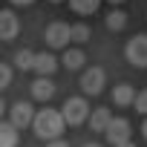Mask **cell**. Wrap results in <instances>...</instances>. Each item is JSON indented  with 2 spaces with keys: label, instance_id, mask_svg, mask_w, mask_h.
Masks as SVG:
<instances>
[{
  "label": "cell",
  "instance_id": "2",
  "mask_svg": "<svg viewBox=\"0 0 147 147\" xmlns=\"http://www.w3.org/2000/svg\"><path fill=\"white\" fill-rule=\"evenodd\" d=\"M61 113H63V118H66V124H69V127H78V124L90 121V115H92V113H90V107H87V101H84V98H78V95H75V98H66Z\"/></svg>",
  "mask_w": 147,
  "mask_h": 147
},
{
  "label": "cell",
  "instance_id": "12",
  "mask_svg": "<svg viewBox=\"0 0 147 147\" xmlns=\"http://www.w3.org/2000/svg\"><path fill=\"white\" fill-rule=\"evenodd\" d=\"M113 124V113L107 110V107H98V110H92V115H90V127L95 130V133H107V127Z\"/></svg>",
  "mask_w": 147,
  "mask_h": 147
},
{
  "label": "cell",
  "instance_id": "21",
  "mask_svg": "<svg viewBox=\"0 0 147 147\" xmlns=\"http://www.w3.org/2000/svg\"><path fill=\"white\" fill-rule=\"evenodd\" d=\"M46 147H69V144H66V141H63V138H52V141H49V144H46Z\"/></svg>",
  "mask_w": 147,
  "mask_h": 147
},
{
  "label": "cell",
  "instance_id": "18",
  "mask_svg": "<svg viewBox=\"0 0 147 147\" xmlns=\"http://www.w3.org/2000/svg\"><path fill=\"white\" fill-rule=\"evenodd\" d=\"M72 40H75V43L90 40V26L87 23H75V26H72Z\"/></svg>",
  "mask_w": 147,
  "mask_h": 147
},
{
  "label": "cell",
  "instance_id": "27",
  "mask_svg": "<svg viewBox=\"0 0 147 147\" xmlns=\"http://www.w3.org/2000/svg\"><path fill=\"white\" fill-rule=\"evenodd\" d=\"M49 3H63V0H49Z\"/></svg>",
  "mask_w": 147,
  "mask_h": 147
},
{
  "label": "cell",
  "instance_id": "5",
  "mask_svg": "<svg viewBox=\"0 0 147 147\" xmlns=\"http://www.w3.org/2000/svg\"><path fill=\"white\" fill-rule=\"evenodd\" d=\"M35 107L29 104V101H18V104H12L9 107V121L18 127V130H23V127H29V124H35Z\"/></svg>",
  "mask_w": 147,
  "mask_h": 147
},
{
  "label": "cell",
  "instance_id": "6",
  "mask_svg": "<svg viewBox=\"0 0 147 147\" xmlns=\"http://www.w3.org/2000/svg\"><path fill=\"white\" fill-rule=\"evenodd\" d=\"M104 81H107L104 69L101 66H90V69H84V75H81V90L87 95H98L104 90Z\"/></svg>",
  "mask_w": 147,
  "mask_h": 147
},
{
  "label": "cell",
  "instance_id": "25",
  "mask_svg": "<svg viewBox=\"0 0 147 147\" xmlns=\"http://www.w3.org/2000/svg\"><path fill=\"white\" fill-rule=\"evenodd\" d=\"M107 3H113V6H118V3H124V0H107Z\"/></svg>",
  "mask_w": 147,
  "mask_h": 147
},
{
  "label": "cell",
  "instance_id": "1",
  "mask_svg": "<svg viewBox=\"0 0 147 147\" xmlns=\"http://www.w3.org/2000/svg\"><path fill=\"white\" fill-rule=\"evenodd\" d=\"M63 127H66V118H63V113H58V110H49V107H46V110H40V113L35 115V124H32L35 136H38V138H43V141L61 138Z\"/></svg>",
  "mask_w": 147,
  "mask_h": 147
},
{
  "label": "cell",
  "instance_id": "15",
  "mask_svg": "<svg viewBox=\"0 0 147 147\" xmlns=\"http://www.w3.org/2000/svg\"><path fill=\"white\" fill-rule=\"evenodd\" d=\"M98 6H101V0H69V9L75 15H84V18L98 12Z\"/></svg>",
  "mask_w": 147,
  "mask_h": 147
},
{
  "label": "cell",
  "instance_id": "20",
  "mask_svg": "<svg viewBox=\"0 0 147 147\" xmlns=\"http://www.w3.org/2000/svg\"><path fill=\"white\" fill-rule=\"evenodd\" d=\"M133 110H138L141 115H147V90H141V92L136 95V104H133Z\"/></svg>",
  "mask_w": 147,
  "mask_h": 147
},
{
  "label": "cell",
  "instance_id": "11",
  "mask_svg": "<svg viewBox=\"0 0 147 147\" xmlns=\"http://www.w3.org/2000/svg\"><path fill=\"white\" fill-rule=\"evenodd\" d=\"M32 95H35V101H49L55 95V84L46 75H40L38 81H32Z\"/></svg>",
  "mask_w": 147,
  "mask_h": 147
},
{
  "label": "cell",
  "instance_id": "14",
  "mask_svg": "<svg viewBox=\"0 0 147 147\" xmlns=\"http://www.w3.org/2000/svg\"><path fill=\"white\" fill-rule=\"evenodd\" d=\"M18 127L12 121H3L0 124V147H18Z\"/></svg>",
  "mask_w": 147,
  "mask_h": 147
},
{
  "label": "cell",
  "instance_id": "24",
  "mask_svg": "<svg viewBox=\"0 0 147 147\" xmlns=\"http://www.w3.org/2000/svg\"><path fill=\"white\" fill-rule=\"evenodd\" d=\"M118 147H136V144H133V141H124V144H118Z\"/></svg>",
  "mask_w": 147,
  "mask_h": 147
},
{
  "label": "cell",
  "instance_id": "19",
  "mask_svg": "<svg viewBox=\"0 0 147 147\" xmlns=\"http://www.w3.org/2000/svg\"><path fill=\"white\" fill-rule=\"evenodd\" d=\"M9 84H12V66L9 63H0V87L6 90Z\"/></svg>",
  "mask_w": 147,
  "mask_h": 147
},
{
  "label": "cell",
  "instance_id": "10",
  "mask_svg": "<svg viewBox=\"0 0 147 147\" xmlns=\"http://www.w3.org/2000/svg\"><path fill=\"white\" fill-rule=\"evenodd\" d=\"M136 95H138V92H136L130 84H118V87L113 90V104H115V107H133V104H136Z\"/></svg>",
  "mask_w": 147,
  "mask_h": 147
},
{
  "label": "cell",
  "instance_id": "23",
  "mask_svg": "<svg viewBox=\"0 0 147 147\" xmlns=\"http://www.w3.org/2000/svg\"><path fill=\"white\" fill-rule=\"evenodd\" d=\"M141 133H144V138H147V118H144V124H141Z\"/></svg>",
  "mask_w": 147,
  "mask_h": 147
},
{
  "label": "cell",
  "instance_id": "16",
  "mask_svg": "<svg viewBox=\"0 0 147 147\" xmlns=\"http://www.w3.org/2000/svg\"><path fill=\"white\" fill-rule=\"evenodd\" d=\"M124 26H127V15H124L121 9H113V12L107 15V29H110V32H121Z\"/></svg>",
  "mask_w": 147,
  "mask_h": 147
},
{
  "label": "cell",
  "instance_id": "26",
  "mask_svg": "<svg viewBox=\"0 0 147 147\" xmlns=\"http://www.w3.org/2000/svg\"><path fill=\"white\" fill-rule=\"evenodd\" d=\"M84 147H101V144H84Z\"/></svg>",
  "mask_w": 147,
  "mask_h": 147
},
{
  "label": "cell",
  "instance_id": "7",
  "mask_svg": "<svg viewBox=\"0 0 147 147\" xmlns=\"http://www.w3.org/2000/svg\"><path fill=\"white\" fill-rule=\"evenodd\" d=\"M130 133H133V130H130V121H127V118H113V124L107 127L104 136H107V141H110L113 147H118V144L130 141Z\"/></svg>",
  "mask_w": 147,
  "mask_h": 147
},
{
  "label": "cell",
  "instance_id": "8",
  "mask_svg": "<svg viewBox=\"0 0 147 147\" xmlns=\"http://www.w3.org/2000/svg\"><path fill=\"white\" fill-rule=\"evenodd\" d=\"M18 29H20V20L12 9H3L0 12V40H15L18 38Z\"/></svg>",
  "mask_w": 147,
  "mask_h": 147
},
{
  "label": "cell",
  "instance_id": "17",
  "mask_svg": "<svg viewBox=\"0 0 147 147\" xmlns=\"http://www.w3.org/2000/svg\"><path fill=\"white\" fill-rule=\"evenodd\" d=\"M15 66L18 69H35V52H29V49H20V52H15Z\"/></svg>",
  "mask_w": 147,
  "mask_h": 147
},
{
  "label": "cell",
  "instance_id": "9",
  "mask_svg": "<svg viewBox=\"0 0 147 147\" xmlns=\"http://www.w3.org/2000/svg\"><path fill=\"white\" fill-rule=\"evenodd\" d=\"M55 69H58V58H55L52 52H38V55H35V72H38V75L52 78Z\"/></svg>",
  "mask_w": 147,
  "mask_h": 147
},
{
  "label": "cell",
  "instance_id": "22",
  "mask_svg": "<svg viewBox=\"0 0 147 147\" xmlns=\"http://www.w3.org/2000/svg\"><path fill=\"white\" fill-rule=\"evenodd\" d=\"M9 3H15V6H29V3H35V0H9Z\"/></svg>",
  "mask_w": 147,
  "mask_h": 147
},
{
  "label": "cell",
  "instance_id": "4",
  "mask_svg": "<svg viewBox=\"0 0 147 147\" xmlns=\"http://www.w3.org/2000/svg\"><path fill=\"white\" fill-rule=\"evenodd\" d=\"M124 55H127V61H130L133 66L144 69V66H147V35H136V38H130Z\"/></svg>",
  "mask_w": 147,
  "mask_h": 147
},
{
  "label": "cell",
  "instance_id": "3",
  "mask_svg": "<svg viewBox=\"0 0 147 147\" xmlns=\"http://www.w3.org/2000/svg\"><path fill=\"white\" fill-rule=\"evenodd\" d=\"M43 40H46L52 49H63V46H69V40H72V26H69V23L55 20V23H49V26H46Z\"/></svg>",
  "mask_w": 147,
  "mask_h": 147
},
{
  "label": "cell",
  "instance_id": "13",
  "mask_svg": "<svg viewBox=\"0 0 147 147\" xmlns=\"http://www.w3.org/2000/svg\"><path fill=\"white\" fill-rule=\"evenodd\" d=\"M84 61H87V55H84L81 49H66V52H63V58H61V63H63L69 72L81 69V66H84Z\"/></svg>",
  "mask_w": 147,
  "mask_h": 147
}]
</instances>
